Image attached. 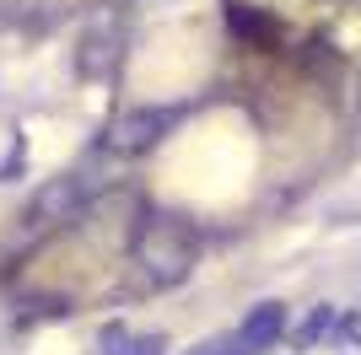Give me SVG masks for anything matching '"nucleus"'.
Here are the masks:
<instances>
[{"instance_id":"nucleus-4","label":"nucleus","mask_w":361,"mask_h":355,"mask_svg":"<svg viewBox=\"0 0 361 355\" xmlns=\"http://www.w3.org/2000/svg\"><path fill=\"white\" fill-rule=\"evenodd\" d=\"M75 210H81V178H54L27 205V221L32 226H60V221H71Z\"/></svg>"},{"instance_id":"nucleus-5","label":"nucleus","mask_w":361,"mask_h":355,"mask_svg":"<svg viewBox=\"0 0 361 355\" xmlns=\"http://www.w3.org/2000/svg\"><path fill=\"white\" fill-rule=\"evenodd\" d=\"M162 334H124V328H108L103 355H162Z\"/></svg>"},{"instance_id":"nucleus-1","label":"nucleus","mask_w":361,"mask_h":355,"mask_svg":"<svg viewBox=\"0 0 361 355\" xmlns=\"http://www.w3.org/2000/svg\"><path fill=\"white\" fill-rule=\"evenodd\" d=\"M135 259L151 275V285H178L195 264V226L183 216H151L135 237Z\"/></svg>"},{"instance_id":"nucleus-7","label":"nucleus","mask_w":361,"mask_h":355,"mask_svg":"<svg viewBox=\"0 0 361 355\" xmlns=\"http://www.w3.org/2000/svg\"><path fill=\"white\" fill-rule=\"evenodd\" d=\"M356 135H361V97H356Z\"/></svg>"},{"instance_id":"nucleus-6","label":"nucleus","mask_w":361,"mask_h":355,"mask_svg":"<svg viewBox=\"0 0 361 355\" xmlns=\"http://www.w3.org/2000/svg\"><path fill=\"white\" fill-rule=\"evenodd\" d=\"M329 323H334V312H329V307H318L313 318H307V323L297 328V344H313V340H318V334H324Z\"/></svg>"},{"instance_id":"nucleus-2","label":"nucleus","mask_w":361,"mask_h":355,"mask_svg":"<svg viewBox=\"0 0 361 355\" xmlns=\"http://www.w3.org/2000/svg\"><path fill=\"white\" fill-rule=\"evenodd\" d=\"M281 328H286V307H281V301H259V307L238 323V334L226 340V355H259V350H270V344L281 340Z\"/></svg>"},{"instance_id":"nucleus-3","label":"nucleus","mask_w":361,"mask_h":355,"mask_svg":"<svg viewBox=\"0 0 361 355\" xmlns=\"http://www.w3.org/2000/svg\"><path fill=\"white\" fill-rule=\"evenodd\" d=\"M173 124H178L173 108H130V113L114 124V151H151Z\"/></svg>"}]
</instances>
